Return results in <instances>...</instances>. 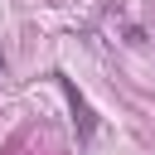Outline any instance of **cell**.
Returning <instances> with one entry per match:
<instances>
[{
    "label": "cell",
    "mask_w": 155,
    "mask_h": 155,
    "mask_svg": "<svg viewBox=\"0 0 155 155\" xmlns=\"http://www.w3.org/2000/svg\"><path fill=\"white\" fill-rule=\"evenodd\" d=\"M58 82H63V92H68V102H73V111H78V131H82V140H87V136H92V111H87V102L78 97V87H73L63 73H58Z\"/></svg>",
    "instance_id": "cell-1"
},
{
    "label": "cell",
    "mask_w": 155,
    "mask_h": 155,
    "mask_svg": "<svg viewBox=\"0 0 155 155\" xmlns=\"http://www.w3.org/2000/svg\"><path fill=\"white\" fill-rule=\"evenodd\" d=\"M0 68H5V58H0Z\"/></svg>",
    "instance_id": "cell-2"
}]
</instances>
